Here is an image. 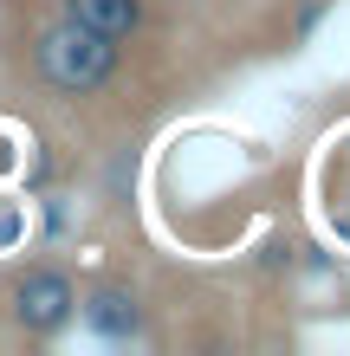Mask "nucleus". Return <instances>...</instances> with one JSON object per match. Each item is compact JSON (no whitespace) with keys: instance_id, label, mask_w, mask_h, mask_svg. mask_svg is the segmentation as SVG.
Returning a JSON list of instances; mask_svg holds the SVG:
<instances>
[{"instance_id":"2","label":"nucleus","mask_w":350,"mask_h":356,"mask_svg":"<svg viewBox=\"0 0 350 356\" xmlns=\"http://www.w3.org/2000/svg\"><path fill=\"white\" fill-rule=\"evenodd\" d=\"M0 311H7L13 337H26V343L65 337L72 318H78V279H72V266H58V259H26V266L7 279Z\"/></svg>"},{"instance_id":"1","label":"nucleus","mask_w":350,"mask_h":356,"mask_svg":"<svg viewBox=\"0 0 350 356\" xmlns=\"http://www.w3.org/2000/svg\"><path fill=\"white\" fill-rule=\"evenodd\" d=\"M26 72H33V85H46L52 97H65V104H91V97H104L117 85V72H123V46L104 33H91V26H78L72 13H39L33 26H26Z\"/></svg>"},{"instance_id":"4","label":"nucleus","mask_w":350,"mask_h":356,"mask_svg":"<svg viewBox=\"0 0 350 356\" xmlns=\"http://www.w3.org/2000/svg\"><path fill=\"white\" fill-rule=\"evenodd\" d=\"M58 13H72L78 26L117 39V46H136L150 33V0H52Z\"/></svg>"},{"instance_id":"3","label":"nucleus","mask_w":350,"mask_h":356,"mask_svg":"<svg viewBox=\"0 0 350 356\" xmlns=\"http://www.w3.org/2000/svg\"><path fill=\"white\" fill-rule=\"evenodd\" d=\"M72 324H85L104 343H136L150 330V311H143V291L130 279H91V285H78V318Z\"/></svg>"}]
</instances>
